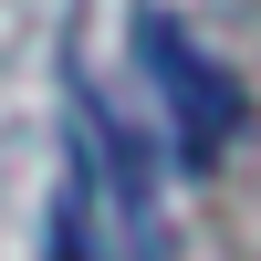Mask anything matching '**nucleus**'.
Segmentation results:
<instances>
[{
  "instance_id": "1",
  "label": "nucleus",
  "mask_w": 261,
  "mask_h": 261,
  "mask_svg": "<svg viewBox=\"0 0 261 261\" xmlns=\"http://www.w3.org/2000/svg\"><path fill=\"white\" fill-rule=\"evenodd\" d=\"M136 42H146V84H157V105H167L178 157H188V167H220L230 146L251 136V94H241V73H230V63H209L167 11H136Z\"/></svg>"
},
{
  "instance_id": "2",
  "label": "nucleus",
  "mask_w": 261,
  "mask_h": 261,
  "mask_svg": "<svg viewBox=\"0 0 261 261\" xmlns=\"http://www.w3.org/2000/svg\"><path fill=\"white\" fill-rule=\"evenodd\" d=\"M42 261H125L115 188H105V167H94L84 136H73V167H63V199H53V230H42Z\"/></svg>"
}]
</instances>
